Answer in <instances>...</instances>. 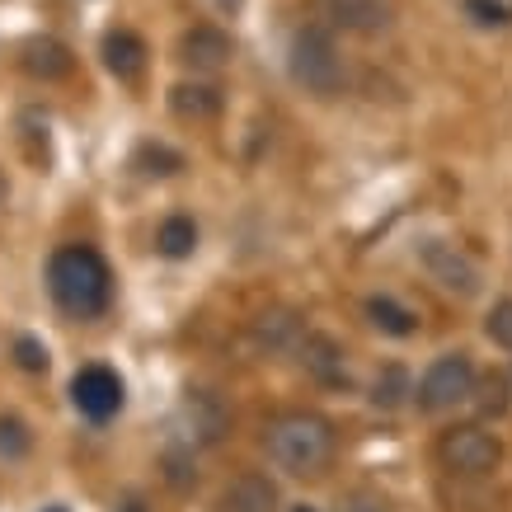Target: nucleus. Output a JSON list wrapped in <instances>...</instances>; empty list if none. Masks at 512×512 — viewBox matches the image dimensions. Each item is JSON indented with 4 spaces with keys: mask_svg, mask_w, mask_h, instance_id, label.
<instances>
[{
    "mask_svg": "<svg viewBox=\"0 0 512 512\" xmlns=\"http://www.w3.org/2000/svg\"><path fill=\"white\" fill-rule=\"evenodd\" d=\"M264 447L273 456V466L287 475H320L334 461V423L315 409H287L278 419H268L264 428Z\"/></svg>",
    "mask_w": 512,
    "mask_h": 512,
    "instance_id": "f257e3e1",
    "label": "nucleus"
},
{
    "mask_svg": "<svg viewBox=\"0 0 512 512\" xmlns=\"http://www.w3.org/2000/svg\"><path fill=\"white\" fill-rule=\"evenodd\" d=\"M47 282H52V296L71 315H99L109 306V264L90 245L57 249L52 264H47Z\"/></svg>",
    "mask_w": 512,
    "mask_h": 512,
    "instance_id": "f03ea898",
    "label": "nucleus"
},
{
    "mask_svg": "<svg viewBox=\"0 0 512 512\" xmlns=\"http://www.w3.org/2000/svg\"><path fill=\"white\" fill-rule=\"evenodd\" d=\"M287 71L292 80L301 85L306 94H329L343 90V57H339V43L325 24H306V29L292 33V47H287Z\"/></svg>",
    "mask_w": 512,
    "mask_h": 512,
    "instance_id": "7ed1b4c3",
    "label": "nucleus"
},
{
    "mask_svg": "<svg viewBox=\"0 0 512 512\" xmlns=\"http://www.w3.org/2000/svg\"><path fill=\"white\" fill-rule=\"evenodd\" d=\"M437 461L451 470V475H466V480H480V475H494L498 461H503V447L498 437L480 423H456L437 437Z\"/></svg>",
    "mask_w": 512,
    "mask_h": 512,
    "instance_id": "20e7f679",
    "label": "nucleus"
},
{
    "mask_svg": "<svg viewBox=\"0 0 512 512\" xmlns=\"http://www.w3.org/2000/svg\"><path fill=\"white\" fill-rule=\"evenodd\" d=\"M470 395H475V362H470L466 353L437 357L419 381V409H428V414L456 409V404H466Z\"/></svg>",
    "mask_w": 512,
    "mask_h": 512,
    "instance_id": "39448f33",
    "label": "nucleus"
},
{
    "mask_svg": "<svg viewBox=\"0 0 512 512\" xmlns=\"http://www.w3.org/2000/svg\"><path fill=\"white\" fill-rule=\"evenodd\" d=\"M419 259H423V268H428V278H433L437 287H447L451 296L480 292V268H475V259L461 254L456 245H447V240H423Z\"/></svg>",
    "mask_w": 512,
    "mask_h": 512,
    "instance_id": "423d86ee",
    "label": "nucleus"
},
{
    "mask_svg": "<svg viewBox=\"0 0 512 512\" xmlns=\"http://www.w3.org/2000/svg\"><path fill=\"white\" fill-rule=\"evenodd\" d=\"M315 10L329 29L357 33V38H381L395 19V5L390 0H315Z\"/></svg>",
    "mask_w": 512,
    "mask_h": 512,
    "instance_id": "0eeeda50",
    "label": "nucleus"
},
{
    "mask_svg": "<svg viewBox=\"0 0 512 512\" xmlns=\"http://www.w3.org/2000/svg\"><path fill=\"white\" fill-rule=\"evenodd\" d=\"M71 400L85 419L104 423L123 409V381L109 372V367H80L76 381H71Z\"/></svg>",
    "mask_w": 512,
    "mask_h": 512,
    "instance_id": "6e6552de",
    "label": "nucleus"
},
{
    "mask_svg": "<svg viewBox=\"0 0 512 512\" xmlns=\"http://www.w3.org/2000/svg\"><path fill=\"white\" fill-rule=\"evenodd\" d=\"M179 419H184L188 437H193L198 447H217L221 437H226V428H231V414H226V404H221L212 390H188Z\"/></svg>",
    "mask_w": 512,
    "mask_h": 512,
    "instance_id": "1a4fd4ad",
    "label": "nucleus"
},
{
    "mask_svg": "<svg viewBox=\"0 0 512 512\" xmlns=\"http://www.w3.org/2000/svg\"><path fill=\"white\" fill-rule=\"evenodd\" d=\"M231 38L217 29V24H198V29H188L179 38V62L193 66V71H221V66L231 62Z\"/></svg>",
    "mask_w": 512,
    "mask_h": 512,
    "instance_id": "9d476101",
    "label": "nucleus"
},
{
    "mask_svg": "<svg viewBox=\"0 0 512 512\" xmlns=\"http://www.w3.org/2000/svg\"><path fill=\"white\" fill-rule=\"evenodd\" d=\"M19 66H24L33 80H66L71 66H76V57H71V47L57 43V38H29V43L19 47Z\"/></svg>",
    "mask_w": 512,
    "mask_h": 512,
    "instance_id": "9b49d317",
    "label": "nucleus"
},
{
    "mask_svg": "<svg viewBox=\"0 0 512 512\" xmlns=\"http://www.w3.org/2000/svg\"><path fill=\"white\" fill-rule=\"evenodd\" d=\"M170 109L179 113L184 123H212V118H221L226 99H221V90L207 85V80H179L170 90Z\"/></svg>",
    "mask_w": 512,
    "mask_h": 512,
    "instance_id": "f8f14e48",
    "label": "nucleus"
},
{
    "mask_svg": "<svg viewBox=\"0 0 512 512\" xmlns=\"http://www.w3.org/2000/svg\"><path fill=\"white\" fill-rule=\"evenodd\" d=\"M217 512H278V489L264 475H240L221 489Z\"/></svg>",
    "mask_w": 512,
    "mask_h": 512,
    "instance_id": "ddd939ff",
    "label": "nucleus"
},
{
    "mask_svg": "<svg viewBox=\"0 0 512 512\" xmlns=\"http://www.w3.org/2000/svg\"><path fill=\"white\" fill-rule=\"evenodd\" d=\"M146 43H141L132 29H113V33H104V66H109L118 80H141V71H146Z\"/></svg>",
    "mask_w": 512,
    "mask_h": 512,
    "instance_id": "4468645a",
    "label": "nucleus"
},
{
    "mask_svg": "<svg viewBox=\"0 0 512 512\" xmlns=\"http://www.w3.org/2000/svg\"><path fill=\"white\" fill-rule=\"evenodd\" d=\"M301 362H306V372H311L315 381H325V386L348 381V372H343V348L329 339V334H306V343H301Z\"/></svg>",
    "mask_w": 512,
    "mask_h": 512,
    "instance_id": "2eb2a0df",
    "label": "nucleus"
},
{
    "mask_svg": "<svg viewBox=\"0 0 512 512\" xmlns=\"http://www.w3.org/2000/svg\"><path fill=\"white\" fill-rule=\"evenodd\" d=\"M367 320H372L381 334H390V339H409V334L419 329V315L409 311V306H400L395 296H372V301H367Z\"/></svg>",
    "mask_w": 512,
    "mask_h": 512,
    "instance_id": "dca6fc26",
    "label": "nucleus"
},
{
    "mask_svg": "<svg viewBox=\"0 0 512 512\" xmlns=\"http://www.w3.org/2000/svg\"><path fill=\"white\" fill-rule=\"evenodd\" d=\"M301 339V320H296L292 311H264L259 320H254V343L259 348H287V343Z\"/></svg>",
    "mask_w": 512,
    "mask_h": 512,
    "instance_id": "f3484780",
    "label": "nucleus"
},
{
    "mask_svg": "<svg viewBox=\"0 0 512 512\" xmlns=\"http://www.w3.org/2000/svg\"><path fill=\"white\" fill-rule=\"evenodd\" d=\"M156 245L165 259H188L193 249H198V226L188 217H165L160 221V235H156Z\"/></svg>",
    "mask_w": 512,
    "mask_h": 512,
    "instance_id": "a211bd4d",
    "label": "nucleus"
},
{
    "mask_svg": "<svg viewBox=\"0 0 512 512\" xmlns=\"http://www.w3.org/2000/svg\"><path fill=\"white\" fill-rule=\"evenodd\" d=\"M33 447L29 428H24V419H15V414H0V461H24Z\"/></svg>",
    "mask_w": 512,
    "mask_h": 512,
    "instance_id": "6ab92c4d",
    "label": "nucleus"
},
{
    "mask_svg": "<svg viewBox=\"0 0 512 512\" xmlns=\"http://www.w3.org/2000/svg\"><path fill=\"white\" fill-rule=\"evenodd\" d=\"M484 334H489L498 348H508V353H512V296H508V301H498L494 311L484 315Z\"/></svg>",
    "mask_w": 512,
    "mask_h": 512,
    "instance_id": "aec40b11",
    "label": "nucleus"
},
{
    "mask_svg": "<svg viewBox=\"0 0 512 512\" xmlns=\"http://www.w3.org/2000/svg\"><path fill=\"white\" fill-rule=\"evenodd\" d=\"M137 165L146 174H174L179 165H184V160L174 156L170 146H141V151H137Z\"/></svg>",
    "mask_w": 512,
    "mask_h": 512,
    "instance_id": "412c9836",
    "label": "nucleus"
},
{
    "mask_svg": "<svg viewBox=\"0 0 512 512\" xmlns=\"http://www.w3.org/2000/svg\"><path fill=\"white\" fill-rule=\"evenodd\" d=\"M466 15L480 24V29H503L508 24V10L498 0H466Z\"/></svg>",
    "mask_w": 512,
    "mask_h": 512,
    "instance_id": "4be33fe9",
    "label": "nucleus"
},
{
    "mask_svg": "<svg viewBox=\"0 0 512 512\" xmlns=\"http://www.w3.org/2000/svg\"><path fill=\"white\" fill-rule=\"evenodd\" d=\"M15 362L24 372H43L47 367V348L38 339H15Z\"/></svg>",
    "mask_w": 512,
    "mask_h": 512,
    "instance_id": "5701e85b",
    "label": "nucleus"
},
{
    "mask_svg": "<svg viewBox=\"0 0 512 512\" xmlns=\"http://www.w3.org/2000/svg\"><path fill=\"white\" fill-rule=\"evenodd\" d=\"M404 395V372L400 367H386V372L376 376V404H400Z\"/></svg>",
    "mask_w": 512,
    "mask_h": 512,
    "instance_id": "b1692460",
    "label": "nucleus"
},
{
    "mask_svg": "<svg viewBox=\"0 0 512 512\" xmlns=\"http://www.w3.org/2000/svg\"><path fill=\"white\" fill-rule=\"evenodd\" d=\"M348 512H381V508H376V503H353Z\"/></svg>",
    "mask_w": 512,
    "mask_h": 512,
    "instance_id": "393cba45",
    "label": "nucleus"
},
{
    "mask_svg": "<svg viewBox=\"0 0 512 512\" xmlns=\"http://www.w3.org/2000/svg\"><path fill=\"white\" fill-rule=\"evenodd\" d=\"M221 10H240V0H217Z\"/></svg>",
    "mask_w": 512,
    "mask_h": 512,
    "instance_id": "a878e982",
    "label": "nucleus"
},
{
    "mask_svg": "<svg viewBox=\"0 0 512 512\" xmlns=\"http://www.w3.org/2000/svg\"><path fill=\"white\" fill-rule=\"evenodd\" d=\"M123 512H146V508H141V503H137V498H132V503H127V508Z\"/></svg>",
    "mask_w": 512,
    "mask_h": 512,
    "instance_id": "bb28decb",
    "label": "nucleus"
},
{
    "mask_svg": "<svg viewBox=\"0 0 512 512\" xmlns=\"http://www.w3.org/2000/svg\"><path fill=\"white\" fill-rule=\"evenodd\" d=\"M43 512H66V508H43Z\"/></svg>",
    "mask_w": 512,
    "mask_h": 512,
    "instance_id": "cd10ccee",
    "label": "nucleus"
},
{
    "mask_svg": "<svg viewBox=\"0 0 512 512\" xmlns=\"http://www.w3.org/2000/svg\"><path fill=\"white\" fill-rule=\"evenodd\" d=\"M296 512H315V508H296Z\"/></svg>",
    "mask_w": 512,
    "mask_h": 512,
    "instance_id": "c85d7f7f",
    "label": "nucleus"
}]
</instances>
